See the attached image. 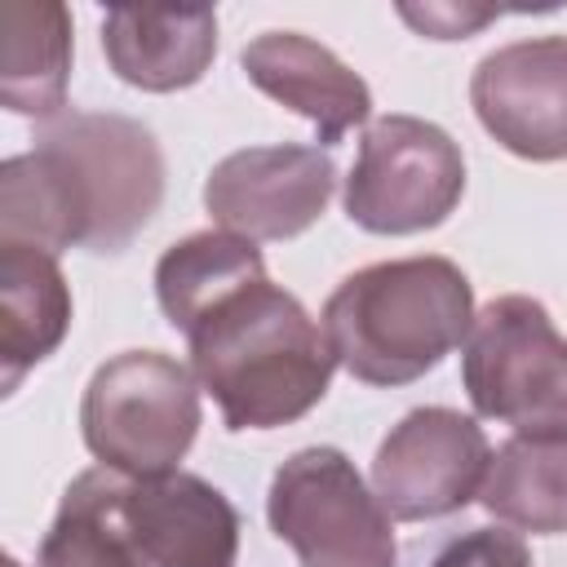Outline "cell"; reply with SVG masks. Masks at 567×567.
<instances>
[{"label":"cell","mask_w":567,"mask_h":567,"mask_svg":"<svg viewBox=\"0 0 567 567\" xmlns=\"http://www.w3.org/2000/svg\"><path fill=\"white\" fill-rule=\"evenodd\" d=\"M266 279L261 248L230 230H199L182 244L164 248L155 261V297L164 319L186 337L217 301L239 292L244 284Z\"/></svg>","instance_id":"obj_16"},{"label":"cell","mask_w":567,"mask_h":567,"mask_svg":"<svg viewBox=\"0 0 567 567\" xmlns=\"http://www.w3.org/2000/svg\"><path fill=\"white\" fill-rule=\"evenodd\" d=\"M190 372L221 408L226 430H275L306 416L337 372L323 323L266 279L217 301L190 332Z\"/></svg>","instance_id":"obj_2"},{"label":"cell","mask_w":567,"mask_h":567,"mask_svg":"<svg viewBox=\"0 0 567 567\" xmlns=\"http://www.w3.org/2000/svg\"><path fill=\"white\" fill-rule=\"evenodd\" d=\"M399 18L412 22L430 40H465L478 27L496 22L501 9H487V4H399Z\"/></svg>","instance_id":"obj_20"},{"label":"cell","mask_w":567,"mask_h":567,"mask_svg":"<svg viewBox=\"0 0 567 567\" xmlns=\"http://www.w3.org/2000/svg\"><path fill=\"white\" fill-rule=\"evenodd\" d=\"M102 53L111 71L142 93H177L204 80L217 58V13L208 4L151 9L120 4L102 18Z\"/></svg>","instance_id":"obj_13"},{"label":"cell","mask_w":567,"mask_h":567,"mask_svg":"<svg viewBox=\"0 0 567 567\" xmlns=\"http://www.w3.org/2000/svg\"><path fill=\"white\" fill-rule=\"evenodd\" d=\"M461 381L478 416L514 439L567 443V337L536 297H492L461 346Z\"/></svg>","instance_id":"obj_5"},{"label":"cell","mask_w":567,"mask_h":567,"mask_svg":"<svg viewBox=\"0 0 567 567\" xmlns=\"http://www.w3.org/2000/svg\"><path fill=\"white\" fill-rule=\"evenodd\" d=\"M461 195L465 155L452 133L421 115H381L359 137L341 199L368 235H421L443 226Z\"/></svg>","instance_id":"obj_7"},{"label":"cell","mask_w":567,"mask_h":567,"mask_svg":"<svg viewBox=\"0 0 567 567\" xmlns=\"http://www.w3.org/2000/svg\"><path fill=\"white\" fill-rule=\"evenodd\" d=\"M239 66L266 97L301 115L319 133L323 151L372 115L368 80L350 71L328 44L301 31H261L257 40L244 44Z\"/></svg>","instance_id":"obj_12"},{"label":"cell","mask_w":567,"mask_h":567,"mask_svg":"<svg viewBox=\"0 0 567 567\" xmlns=\"http://www.w3.org/2000/svg\"><path fill=\"white\" fill-rule=\"evenodd\" d=\"M164 199V151L142 120L66 111L0 164V239L124 252Z\"/></svg>","instance_id":"obj_1"},{"label":"cell","mask_w":567,"mask_h":567,"mask_svg":"<svg viewBox=\"0 0 567 567\" xmlns=\"http://www.w3.org/2000/svg\"><path fill=\"white\" fill-rule=\"evenodd\" d=\"M71 328V288L53 252L0 239V385L4 394L44 363Z\"/></svg>","instance_id":"obj_14"},{"label":"cell","mask_w":567,"mask_h":567,"mask_svg":"<svg viewBox=\"0 0 567 567\" xmlns=\"http://www.w3.org/2000/svg\"><path fill=\"white\" fill-rule=\"evenodd\" d=\"M4 567H22V563H18V558H9V563H4Z\"/></svg>","instance_id":"obj_21"},{"label":"cell","mask_w":567,"mask_h":567,"mask_svg":"<svg viewBox=\"0 0 567 567\" xmlns=\"http://www.w3.org/2000/svg\"><path fill=\"white\" fill-rule=\"evenodd\" d=\"M115 483L120 474L102 465L66 483L35 567H137L115 523Z\"/></svg>","instance_id":"obj_18"},{"label":"cell","mask_w":567,"mask_h":567,"mask_svg":"<svg viewBox=\"0 0 567 567\" xmlns=\"http://www.w3.org/2000/svg\"><path fill=\"white\" fill-rule=\"evenodd\" d=\"M0 102L40 124L66 115L71 13L58 0H9L0 9Z\"/></svg>","instance_id":"obj_15"},{"label":"cell","mask_w":567,"mask_h":567,"mask_svg":"<svg viewBox=\"0 0 567 567\" xmlns=\"http://www.w3.org/2000/svg\"><path fill=\"white\" fill-rule=\"evenodd\" d=\"M266 518L301 567H399L390 514L341 447L292 452L270 478Z\"/></svg>","instance_id":"obj_6"},{"label":"cell","mask_w":567,"mask_h":567,"mask_svg":"<svg viewBox=\"0 0 567 567\" xmlns=\"http://www.w3.org/2000/svg\"><path fill=\"white\" fill-rule=\"evenodd\" d=\"M478 124L518 159H567V35L492 49L470 75Z\"/></svg>","instance_id":"obj_11"},{"label":"cell","mask_w":567,"mask_h":567,"mask_svg":"<svg viewBox=\"0 0 567 567\" xmlns=\"http://www.w3.org/2000/svg\"><path fill=\"white\" fill-rule=\"evenodd\" d=\"M337 190V164L323 146H244L213 164L204 208L217 230L252 244H279L310 230Z\"/></svg>","instance_id":"obj_9"},{"label":"cell","mask_w":567,"mask_h":567,"mask_svg":"<svg viewBox=\"0 0 567 567\" xmlns=\"http://www.w3.org/2000/svg\"><path fill=\"white\" fill-rule=\"evenodd\" d=\"M483 509L518 532L554 536L567 532V443L558 439H509L492 452Z\"/></svg>","instance_id":"obj_17"},{"label":"cell","mask_w":567,"mask_h":567,"mask_svg":"<svg viewBox=\"0 0 567 567\" xmlns=\"http://www.w3.org/2000/svg\"><path fill=\"white\" fill-rule=\"evenodd\" d=\"M199 381L164 350L106 359L80 399V434L102 470L155 478L177 470L199 434Z\"/></svg>","instance_id":"obj_4"},{"label":"cell","mask_w":567,"mask_h":567,"mask_svg":"<svg viewBox=\"0 0 567 567\" xmlns=\"http://www.w3.org/2000/svg\"><path fill=\"white\" fill-rule=\"evenodd\" d=\"M474 328V288L447 257H399L346 275L323 301L337 363L363 385H412Z\"/></svg>","instance_id":"obj_3"},{"label":"cell","mask_w":567,"mask_h":567,"mask_svg":"<svg viewBox=\"0 0 567 567\" xmlns=\"http://www.w3.org/2000/svg\"><path fill=\"white\" fill-rule=\"evenodd\" d=\"M492 443L456 408H412L372 456V492L399 523L447 518L465 509L487 478Z\"/></svg>","instance_id":"obj_8"},{"label":"cell","mask_w":567,"mask_h":567,"mask_svg":"<svg viewBox=\"0 0 567 567\" xmlns=\"http://www.w3.org/2000/svg\"><path fill=\"white\" fill-rule=\"evenodd\" d=\"M115 523L137 567H235L239 514L221 487L168 470L115 483Z\"/></svg>","instance_id":"obj_10"},{"label":"cell","mask_w":567,"mask_h":567,"mask_svg":"<svg viewBox=\"0 0 567 567\" xmlns=\"http://www.w3.org/2000/svg\"><path fill=\"white\" fill-rule=\"evenodd\" d=\"M430 567H532V549L518 532L470 527L456 540H447Z\"/></svg>","instance_id":"obj_19"}]
</instances>
